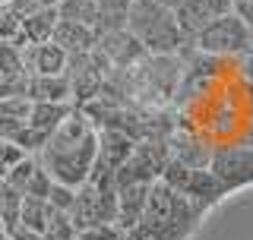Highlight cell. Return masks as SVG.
I'll return each mask as SVG.
<instances>
[{
  "label": "cell",
  "instance_id": "cell-24",
  "mask_svg": "<svg viewBox=\"0 0 253 240\" xmlns=\"http://www.w3.org/2000/svg\"><path fill=\"white\" fill-rule=\"evenodd\" d=\"M73 199H76V190L73 187H63V183H54L51 193H47V202L60 212H70L73 209Z\"/></svg>",
  "mask_w": 253,
  "mask_h": 240
},
{
  "label": "cell",
  "instance_id": "cell-28",
  "mask_svg": "<svg viewBox=\"0 0 253 240\" xmlns=\"http://www.w3.org/2000/svg\"><path fill=\"white\" fill-rule=\"evenodd\" d=\"M241 70H244V76H247L250 82H253V47H250V51L241 57Z\"/></svg>",
  "mask_w": 253,
  "mask_h": 240
},
{
  "label": "cell",
  "instance_id": "cell-8",
  "mask_svg": "<svg viewBox=\"0 0 253 240\" xmlns=\"http://www.w3.org/2000/svg\"><path fill=\"white\" fill-rule=\"evenodd\" d=\"M146 199H149V183H124L117 187V218L114 225L124 231H133L139 218L146 215Z\"/></svg>",
  "mask_w": 253,
  "mask_h": 240
},
{
  "label": "cell",
  "instance_id": "cell-32",
  "mask_svg": "<svg viewBox=\"0 0 253 240\" xmlns=\"http://www.w3.org/2000/svg\"><path fill=\"white\" fill-rule=\"evenodd\" d=\"M0 85H3V73H0Z\"/></svg>",
  "mask_w": 253,
  "mask_h": 240
},
{
  "label": "cell",
  "instance_id": "cell-23",
  "mask_svg": "<svg viewBox=\"0 0 253 240\" xmlns=\"http://www.w3.org/2000/svg\"><path fill=\"white\" fill-rule=\"evenodd\" d=\"M121 237H124V231L117 225H92L76 234V240H121Z\"/></svg>",
  "mask_w": 253,
  "mask_h": 240
},
{
  "label": "cell",
  "instance_id": "cell-15",
  "mask_svg": "<svg viewBox=\"0 0 253 240\" xmlns=\"http://www.w3.org/2000/svg\"><path fill=\"white\" fill-rule=\"evenodd\" d=\"M57 13H60V19L85 22V26L98 29V3L95 0H60Z\"/></svg>",
  "mask_w": 253,
  "mask_h": 240
},
{
  "label": "cell",
  "instance_id": "cell-31",
  "mask_svg": "<svg viewBox=\"0 0 253 240\" xmlns=\"http://www.w3.org/2000/svg\"><path fill=\"white\" fill-rule=\"evenodd\" d=\"M6 180V171H3V167H0V183H3Z\"/></svg>",
  "mask_w": 253,
  "mask_h": 240
},
{
  "label": "cell",
  "instance_id": "cell-13",
  "mask_svg": "<svg viewBox=\"0 0 253 240\" xmlns=\"http://www.w3.org/2000/svg\"><path fill=\"white\" fill-rule=\"evenodd\" d=\"M22 199H26V193H22V190H16L10 180L0 183V225H3L6 231H10L16 221H19Z\"/></svg>",
  "mask_w": 253,
  "mask_h": 240
},
{
  "label": "cell",
  "instance_id": "cell-30",
  "mask_svg": "<svg viewBox=\"0 0 253 240\" xmlns=\"http://www.w3.org/2000/svg\"><path fill=\"white\" fill-rule=\"evenodd\" d=\"M0 240H10V234H6V228L0 225Z\"/></svg>",
  "mask_w": 253,
  "mask_h": 240
},
{
  "label": "cell",
  "instance_id": "cell-18",
  "mask_svg": "<svg viewBox=\"0 0 253 240\" xmlns=\"http://www.w3.org/2000/svg\"><path fill=\"white\" fill-rule=\"evenodd\" d=\"M19 44L26 47V38H22V16L13 10L10 3L0 6V44Z\"/></svg>",
  "mask_w": 253,
  "mask_h": 240
},
{
  "label": "cell",
  "instance_id": "cell-7",
  "mask_svg": "<svg viewBox=\"0 0 253 240\" xmlns=\"http://www.w3.org/2000/svg\"><path fill=\"white\" fill-rule=\"evenodd\" d=\"M231 10H234L231 0H184L180 6H174V16H177L180 29L193 38L203 26H209L212 19H218V16H225Z\"/></svg>",
  "mask_w": 253,
  "mask_h": 240
},
{
  "label": "cell",
  "instance_id": "cell-4",
  "mask_svg": "<svg viewBox=\"0 0 253 240\" xmlns=\"http://www.w3.org/2000/svg\"><path fill=\"white\" fill-rule=\"evenodd\" d=\"M98 57L108 63L111 70H133L136 63L149 57L146 47L136 41V35L126 29H111V32H98V44H95Z\"/></svg>",
  "mask_w": 253,
  "mask_h": 240
},
{
  "label": "cell",
  "instance_id": "cell-11",
  "mask_svg": "<svg viewBox=\"0 0 253 240\" xmlns=\"http://www.w3.org/2000/svg\"><path fill=\"white\" fill-rule=\"evenodd\" d=\"M57 19H60L57 6H47V10L26 13V16H22V38H26V44H42V41H51Z\"/></svg>",
  "mask_w": 253,
  "mask_h": 240
},
{
  "label": "cell",
  "instance_id": "cell-22",
  "mask_svg": "<svg viewBox=\"0 0 253 240\" xmlns=\"http://www.w3.org/2000/svg\"><path fill=\"white\" fill-rule=\"evenodd\" d=\"M22 158H29V152L22 149V146H16L13 139H0V167H3V171L16 167Z\"/></svg>",
  "mask_w": 253,
  "mask_h": 240
},
{
  "label": "cell",
  "instance_id": "cell-1",
  "mask_svg": "<svg viewBox=\"0 0 253 240\" xmlns=\"http://www.w3.org/2000/svg\"><path fill=\"white\" fill-rule=\"evenodd\" d=\"M95 155H98V130L79 108L67 114V120L47 136L44 149L38 152V161L54 183L63 187H83L92 174Z\"/></svg>",
  "mask_w": 253,
  "mask_h": 240
},
{
  "label": "cell",
  "instance_id": "cell-2",
  "mask_svg": "<svg viewBox=\"0 0 253 240\" xmlns=\"http://www.w3.org/2000/svg\"><path fill=\"white\" fill-rule=\"evenodd\" d=\"M126 32L136 35L149 57H174L184 44H190V35L180 29L174 10L158 0H130Z\"/></svg>",
  "mask_w": 253,
  "mask_h": 240
},
{
  "label": "cell",
  "instance_id": "cell-14",
  "mask_svg": "<svg viewBox=\"0 0 253 240\" xmlns=\"http://www.w3.org/2000/svg\"><path fill=\"white\" fill-rule=\"evenodd\" d=\"M98 3V32L126 29V10L130 0H95Z\"/></svg>",
  "mask_w": 253,
  "mask_h": 240
},
{
  "label": "cell",
  "instance_id": "cell-26",
  "mask_svg": "<svg viewBox=\"0 0 253 240\" xmlns=\"http://www.w3.org/2000/svg\"><path fill=\"white\" fill-rule=\"evenodd\" d=\"M6 234H10V240H44L42 234H38V231H32V228H26L22 225V221H16V225L6 231Z\"/></svg>",
  "mask_w": 253,
  "mask_h": 240
},
{
  "label": "cell",
  "instance_id": "cell-29",
  "mask_svg": "<svg viewBox=\"0 0 253 240\" xmlns=\"http://www.w3.org/2000/svg\"><path fill=\"white\" fill-rule=\"evenodd\" d=\"M158 3H165V6H171V10H174V6H180L184 0H158Z\"/></svg>",
  "mask_w": 253,
  "mask_h": 240
},
{
  "label": "cell",
  "instance_id": "cell-9",
  "mask_svg": "<svg viewBox=\"0 0 253 240\" xmlns=\"http://www.w3.org/2000/svg\"><path fill=\"white\" fill-rule=\"evenodd\" d=\"M51 41L60 44L70 57H73V54H89V51H95V44H98V29L85 26V22H73V19H57Z\"/></svg>",
  "mask_w": 253,
  "mask_h": 240
},
{
  "label": "cell",
  "instance_id": "cell-6",
  "mask_svg": "<svg viewBox=\"0 0 253 240\" xmlns=\"http://www.w3.org/2000/svg\"><path fill=\"white\" fill-rule=\"evenodd\" d=\"M67 60L70 54L54 41L22 47V63H26L29 76H67Z\"/></svg>",
  "mask_w": 253,
  "mask_h": 240
},
{
  "label": "cell",
  "instance_id": "cell-33",
  "mask_svg": "<svg viewBox=\"0 0 253 240\" xmlns=\"http://www.w3.org/2000/svg\"><path fill=\"white\" fill-rule=\"evenodd\" d=\"M250 41H253V29H250Z\"/></svg>",
  "mask_w": 253,
  "mask_h": 240
},
{
  "label": "cell",
  "instance_id": "cell-21",
  "mask_svg": "<svg viewBox=\"0 0 253 240\" xmlns=\"http://www.w3.org/2000/svg\"><path fill=\"white\" fill-rule=\"evenodd\" d=\"M51 187H54V180H51V174L42 167V161H38V171L32 174V180L26 183V196L32 199H47V193H51Z\"/></svg>",
  "mask_w": 253,
  "mask_h": 240
},
{
  "label": "cell",
  "instance_id": "cell-3",
  "mask_svg": "<svg viewBox=\"0 0 253 240\" xmlns=\"http://www.w3.org/2000/svg\"><path fill=\"white\" fill-rule=\"evenodd\" d=\"M190 44L206 57H244L253 47L250 41V26L241 19L234 10L212 19L209 26H203L190 38Z\"/></svg>",
  "mask_w": 253,
  "mask_h": 240
},
{
  "label": "cell",
  "instance_id": "cell-17",
  "mask_svg": "<svg viewBox=\"0 0 253 240\" xmlns=\"http://www.w3.org/2000/svg\"><path fill=\"white\" fill-rule=\"evenodd\" d=\"M44 240H76V225L70 218V212H60L51 205V215H47V225H44Z\"/></svg>",
  "mask_w": 253,
  "mask_h": 240
},
{
  "label": "cell",
  "instance_id": "cell-5",
  "mask_svg": "<svg viewBox=\"0 0 253 240\" xmlns=\"http://www.w3.org/2000/svg\"><path fill=\"white\" fill-rule=\"evenodd\" d=\"M209 171L218 177V183H221L225 190L241 187V183H250V180H253V149L228 146V149L212 152Z\"/></svg>",
  "mask_w": 253,
  "mask_h": 240
},
{
  "label": "cell",
  "instance_id": "cell-16",
  "mask_svg": "<svg viewBox=\"0 0 253 240\" xmlns=\"http://www.w3.org/2000/svg\"><path fill=\"white\" fill-rule=\"evenodd\" d=\"M47 215H51V202H47V199H32V196L22 199L19 221H22L26 228H32V231H38V234H42L44 225H47ZM42 237H44V234H42Z\"/></svg>",
  "mask_w": 253,
  "mask_h": 240
},
{
  "label": "cell",
  "instance_id": "cell-20",
  "mask_svg": "<svg viewBox=\"0 0 253 240\" xmlns=\"http://www.w3.org/2000/svg\"><path fill=\"white\" fill-rule=\"evenodd\" d=\"M0 73L3 79L26 76V63H22V47L19 44H0Z\"/></svg>",
  "mask_w": 253,
  "mask_h": 240
},
{
  "label": "cell",
  "instance_id": "cell-10",
  "mask_svg": "<svg viewBox=\"0 0 253 240\" xmlns=\"http://www.w3.org/2000/svg\"><path fill=\"white\" fill-rule=\"evenodd\" d=\"M26 95L32 101H57V105H70V79L67 76H29Z\"/></svg>",
  "mask_w": 253,
  "mask_h": 240
},
{
  "label": "cell",
  "instance_id": "cell-12",
  "mask_svg": "<svg viewBox=\"0 0 253 240\" xmlns=\"http://www.w3.org/2000/svg\"><path fill=\"white\" fill-rule=\"evenodd\" d=\"M70 111H73V105H57V101H32V114H29L26 123L51 136L63 123V120H67Z\"/></svg>",
  "mask_w": 253,
  "mask_h": 240
},
{
  "label": "cell",
  "instance_id": "cell-27",
  "mask_svg": "<svg viewBox=\"0 0 253 240\" xmlns=\"http://www.w3.org/2000/svg\"><path fill=\"white\" fill-rule=\"evenodd\" d=\"M231 6H234V13L253 29V0H231Z\"/></svg>",
  "mask_w": 253,
  "mask_h": 240
},
{
  "label": "cell",
  "instance_id": "cell-25",
  "mask_svg": "<svg viewBox=\"0 0 253 240\" xmlns=\"http://www.w3.org/2000/svg\"><path fill=\"white\" fill-rule=\"evenodd\" d=\"M60 0H10V6L19 16H26V13H35V10H47V6H57Z\"/></svg>",
  "mask_w": 253,
  "mask_h": 240
},
{
  "label": "cell",
  "instance_id": "cell-19",
  "mask_svg": "<svg viewBox=\"0 0 253 240\" xmlns=\"http://www.w3.org/2000/svg\"><path fill=\"white\" fill-rule=\"evenodd\" d=\"M29 114H32V98L29 95H0V120L26 123Z\"/></svg>",
  "mask_w": 253,
  "mask_h": 240
}]
</instances>
